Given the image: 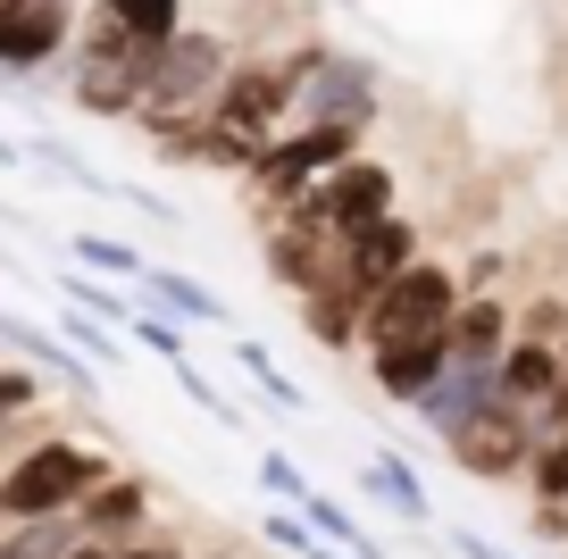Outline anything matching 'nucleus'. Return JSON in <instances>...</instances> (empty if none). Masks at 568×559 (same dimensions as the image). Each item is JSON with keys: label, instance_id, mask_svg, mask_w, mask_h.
<instances>
[{"label": "nucleus", "instance_id": "f03ea898", "mask_svg": "<svg viewBox=\"0 0 568 559\" xmlns=\"http://www.w3.org/2000/svg\"><path fill=\"white\" fill-rule=\"evenodd\" d=\"M109 476L101 443H75V435H34L9 468H0V526H26V518H68L92 485Z\"/></svg>", "mask_w": 568, "mask_h": 559}, {"label": "nucleus", "instance_id": "a211bd4d", "mask_svg": "<svg viewBox=\"0 0 568 559\" xmlns=\"http://www.w3.org/2000/svg\"><path fill=\"white\" fill-rule=\"evenodd\" d=\"M551 376H560V343H535V334H510L501 359H494V393H501V402H518V409L544 402Z\"/></svg>", "mask_w": 568, "mask_h": 559}, {"label": "nucleus", "instance_id": "393cba45", "mask_svg": "<svg viewBox=\"0 0 568 559\" xmlns=\"http://www.w3.org/2000/svg\"><path fill=\"white\" fill-rule=\"evenodd\" d=\"M59 343H68L84 367H118V334H109L101 317H84V309H59Z\"/></svg>", "mask_w": 568, "mask_h": 559}, {"label": "nucleus", "instance_id": "9b49d317", "mask_svg": "<svg viewBox=\"0 0 568 559\" xmlns=\"http://www.w3.org/2000/svg\"><path fill=\"white\" fill-rule=\"evenodd\" d=\"M444 367H452V326H435V334H409V343H376L368 350V385L385 393L393 409H409Z\"/></svg>", "mask_w": 568, "mask_h": 559}, {"label": "nucleus", "instance_id": "6e6552de", "mask_svg": "<svg viewBox=\"0 0 568 559\" xmlns=\"http://www.w3.org/2000/svg\"><path fill=\"white\" fill-rule=\"evenodd\" d=\"M418 251H426V243H418V226H409L402 210H385V217H368V226H352V234L335 243V284L359 301V309H368V301L385 293V284L402 276Z\"/></svg>", "mask_w": 568, "mask_h": 559}, {"label": "nucleus", "instance_id": "c9c22d12", "mask_svg": "<svg viewBox=\"0 0 568 559\" xmlns=\"http://www.w3.org/2000/svg\"><path fill=\"white\" fill-rule=\"evenodd\" d=\"M560 509H568V501H560Z\"/></svg>", "mask_w": 568, "mask_h": 559}, {"label": "nucleus", "instance_id": "f704fd0d", "mask_svg": "<svg viewBox=\"0 0 568 559\" xmlns=\"http://www.w3.org/2000/svg\"><path fill=\"white\" fill-rule=\"evenodd\" d=\"M184 559H226V551H184Z\"/></svg>", "mask_w": 568, "mask_h": 559}, {"label": "nucleus", "instance_id": "5701e85b", "mask_svg": "<svg viewBox=\"0 0 568 559\" xmlns=\"http://www.w3.org/2000/svg\"><path fill=\"white\" fill-rule=\"evenodd\" d=\"M75 267L84 276H109V284H134L142 276V243H109V234H68Z\"/></svg>", "mask_w": 568, "mask_h": 559}, {"label": "nucleus", "instance_id": "20e7f679", "mask_svg": "<svg viewBox=\"0 0 568 559\" xmlns=\"http://www.w3.org/2000/svg\"><path fill=\"white\" fill-rule=\"evenodd\" d=\"M376 118H385V75H376L368 51H343V42H326V59L284 101V125H352V134H368Z\"/></svg>", "mask_w": 568, "mask_h": 559}, {"label": "nucleus", "instance_id": "412c9836", "mask_svg": "<svg viewBox=\"0 0 568 559\" xmlns=\"http://www.w3.org/2000/svg\"><path fill=\"white\" fill-rule=\"evenodd\" d=\"M59 301H68V309H84V317H101V326H125V317L142 309V301H134V284L84 276V267H68V276H59Z\"/></svg>", "mask_w": 568, "mask_h": 559}, {"label": "nucleus", "instance_id": "a878e982", "mask_svg": "<svg viewBox=\"0 0 568 559\" xmlns=\"http://www.w3.org/2000/svg\"><path fill=\"white\" fill-rule=\"evenodd\" d=\"M168 376H176V393H184V402H193V409H210V418L226 426V435H243V409H234V402H226V393L210 385V376H201L193 359H168Z\"/></svg>", "mask_w": 568, "mask_h": 559}, {"label": "nucleus", "instance_id": "f8f14e48", "mask_svg": "<svg viewBox=\"0 0 568 559\" xmlns=\"http://www.w3.org/2000/svg\"><path fill=\"white\" fill-rule=\"evenodd\" d=\"M485 402H494V359H452L444 376H435V385L409 402V418H418L435 443H452V435H460V426L477 418Z\"/></svg>", "mask_w": 568, "mask_h": 559}, {"label": "nucleus", "instance_id": "ddd939ff", "mask_svg": "<svg viewBox=\"0 0 568 559\" xmlns=\"http://www.w3.org/2000/svg\"><path fill=\"white\" fill-rule=\"evenodd\" d=\"M142 526H151V485L125 468H109L101 485L75 501V535L84 542H142Z\"/></svg>", "mask_w": 568, "mask_h": 559}, {"label": "nucleus", "instance_id": "c756f323", "mask_svg": "<svg viewBox=\"0 0 568 559\" xmlns=\"http://www.w3.org/2000/svg\"><path fill=\"white\" fill-rule=\"evenodd\" d=\"M444 542H452V559H518V551H501L494 535H477V526H452Z\"/></svg>", "mask_w": 568, "mask_h": 559}, {"label": "nucleus", "instance_id": "aec40b11", "mask_svg": "<svg viewBox=\"0 0 568 559\" xmlns=\"http://www.w3.org/2000/svg\"><path fill=\"white\" fill-rule=\"evenodd\" d=\"M302 334L318 350H335V359L359 350V301L352 293H302Z\"/></svg>", "mask_w": 568, "mask_h": 559}, {"label": "nucleus", "instance_id": "6ab92c4d", "mask_svg": "<svg viewBox=\"0 0 568 559\" xmlns=\"http://www.w3.org/2000/svg\"><path fill=\"white\" fill-rule=\"evenodd\" d=\"M359 492H368V501H385L402 526H426V518H435V501H426V476L409 468L402 451H368V459H359Z\"/></svg>", "mask_w": 568, "mask_h": 559}, {"label": "nucleus", "instance_id": "2f4dec72", "mask_svg": "<svg viewBox=\"0 0 568 559\" xmlns=\"http://www.w3.org/2000/svg\"><path fill=\"white\" fill-rule=\"evenodd\" d=\"M109 551H118V542H75L68 559H109Z\"/></svg>", "mask_w": 568, "mask_h": 559}, {"label": "nucleus", "instance_id": "b1692460", "mask_svg": "<svg viewBox=\"0 0 568 559\" xmlns=\"http://www.w3.org/2000/svg\"><path fill=\"white\" fill-rule=\"evenodd\" d=\"M527 485H535V509H560V501H568V426L535 443V459H527Z\"/></svg>", "mask_w": 568, "mask_h": 559}, {"label": "nucleus", "instance_id": "0eeeda50", "mask_svg": "<svg viewBox=\"0 0 568 559\" xmlns=\"http://www.w3.org/2000/svg\"><path fill=\"white\" fill-rule=\"evenodd\" d=\"M444 451H452V468L477 476V485H510V476H527V459H535V418L494 393V402H485Z\"/></svg>", "mask_w": 568, "mask_h": 559}, {"label": "nucleus", "instance_id": "f257e3e1", "mask_svg": "<svg viewBox=\"0 0 568 559\" xmlns=\"http://www.w3.org/2000/svg\"><path fill=\"white\" fill-rule=\"evenodd\" d=\"M234 59H243V42H234L226 26H193V18H184L176 42L151 59V75H142V101H134V118H125V125H142L151 142L176 134V125H193L201 109L217 101V84H226Z\"/></svg>", "mask_w": 568, "mask_h": 559}, {"label": "nucleus", "instance_id": "f3484780", "mask_svg": "<svg viewBox=\"0 0 568 559\" xmlns=\"http://www.w3.org/2000/svg\"><path fill=\"white\" fill-rule=\"evenodd\" d=\"M0 343H9V359H26V367H42V376H59V385H68V393H84V402L101 393V376H92V367L75 359V350L59 343V334L26 326V317H9V309H0Z\"/></svg>", "mask_w": 568, "mask_h": 559}, {"label": "nucleus", "instance_id": "bb28decb", "mask_svg": "<svg viewBox=\"0 0 568 559\" xmlns=\"http://www.w3.org/2000/svg\"><path fill=\"white\" fill-rule=\"evenodd\" d=\"M125 343H134V350H151V359H184V326H176V317H160V309H134V317H125Z\"/></svg>", "mask_w": 568, "mask_h": 559}, {"label": "nucleus", "instance_id": "cd10ccee", "mask_svg": "<svg viewBox=\"0 0 568 559\" xmlns=\"http://www.w3.org/2000/svg\"><path fill=\"white\" fill-rule=\"evenodd\" d=\"M260 492H267L276 509H302V492H310L302 459H284V451H260Z\"/></svg>", "mask_w": 568, "mask_h": 559}, {"label": "nucleus", "instance_id": "1a4fd4ad", "mask_svg": "<svg viewBox=\"0 0 568 559\" xmlns=\"http://www.w3.org/2000/svg\"><path fill=\"white\" fill-rule=\"evenodd\" d=\"M393 193H402V184H393V167L359 151V159H343L335 175H318V184H310L293 210L318 217L326 234H352V226H368V217H385V210H393Z\"/></svg>", "mask_w": 568, "mask_h": 559}, {"label": "nucleus", "instance_id": "7c9ffc66", "mask_svg": "<svg viewBox=\"0 0 568 559\" xmlns=\"http://www.w3.org/2000/svg\"><path fill=\"white\" fill-rule=\"evenodd\" d=\"M109 559H184V551H176V542H118Z\"/></svg>", "mask_w": 568, "mask_h": 559}, {"label": "nucleus", "instance_id": "c85d7f7f", "mask_svg": "<svg viewBox=\"0 0 568 559\" xmlns=\"http://www.w3.org/2000/svg\"><path fill=\"white\" fill-rule=\"evenodd\" d=\"M260 535L276 542V551H310V542H318V535H310L302 518H293V509H267V518H260Z\"/></svg>", "mask_w": 568, "mask_h": 559}, {"label": "nucleus", "instance_id": "9d476101", "mask_svg": "<svg viewBox=\"0 0 568 559\" xmlns=\"http://www.w3.org/2000/svg\"><path fill=\"white\" fill-rule=\"evenodd\" d=\"M75 42V0H26L0 9V75H34L51 59H68Z\"/></svg>", "mask_w": 568, "mask_h": 559}, {"label": "nucleus", "instance_id": "39448f33", "mask_svg": "<svg viewBox=\"0 0 568 559\" xmlns=\"http://www.w3.org/2000/svg\"><path fill=\"white\" fill-rule=\"evenodd\" d=\"M142 75H151V59H142L134 42H118L84 9V18H75V42H68V101L84 109V118H134Z\"/></svg>", "mask_w": 568, "mask_h": 559}, {"label": "nucleus", "instance_id": "7ed1b4c3", "mask_svg": "<svg viewBox=\"0 0 568 559\" xmlns=\"http://www.w3.org/2000/svg\"><path fill=\"white\" fill-rule=\"evenodd\" d=\"M359 142L368 134H352V125H284L276 142H260V159L243 167V184H251V201L276 217V210H293L318 175H335L343 159H359Z\"/></svg>", "mask_w": 568, "mask_h": 559}, {"label": "nucleus", "instance_id": "4468645a", "mask_svg": "<svg viewBox=\"0 0 568 559\" xmlns=\"http://www.w3.org/2000/svg\"><path fill=\"white\" fill-rule=\"evenodd\" d=\"M134 301L142 309H160V317H176V326H234V309L210 293L201 276H184V267H160V260H142V276H134Z\"/></svg>", "mask_w": 568, "mask_h": 559}, {"label": "nucleus", "instance_id": "dca6fc26", "mask_svg": "<svg viewBox=\"0 0 568 559\" xmlns=\"http://www.w3.org/2000/svg\"><path fill=\"white\" fill-rule=\"evenodd\" d=\"M510 334H518L510 293H460V309H452V359H501Z\"/></svg>", "mask_w": 568, "mask_h": 559}, {"label": "nucleus", "instance_id": "473e14b6", "mask_svg": "<svg viewBox=\"0 0 568 559\" xmlns=\"http://www.w3.org/2000/svg\"><path fill=\"white\" fill-rule=\"evenodd\" d=\"M0 167H18V142H9V134H0Z\"/></svg>", "mask_w": 568, "mask_h": 559}, {"label": "nucleus", "instance_id": "2eb2a0df", "mask_svg": "<svg viewBox=\"0 0 568 559\" xmlns=\"http://www.w3.org/2000/svg\"><path fill=\"white\" fill-rule=\"evenodd\" d=\"M84 9H92L118 42H134L142 59H160L168 42H176V26H184V0H84Z\"/></svg>", "mask_w": 568, "mask_h": 559}, {"label": "nucleus", "instance_id": "4be33fe9", "mask_svg": "<svg viewBox=\"0 0 568 559\" xmlns=\"http://www.w3.org/2000/svg\"><path fill=\"white\" fill-rule=\"evenodd\" d=\"M234 367L251 376V393H260V402H276V409H310V393H302V385H293V376L276 367V350H267V343L234 334Z\"/></svg>", "mask_w": 568, "mask_h": 559}, {"label": "nucleus", "instance_id": "72a5a7b5", "mask_svg": "<svg viewBox=\"0 0 568 559\" xmlns=\"http://www.w3.org/2000/svg\"><path fill=\"white\" fill-rule=\"evenodd\" d=\"M302 559H343V551H326V542H310V551H302Z\"/></svg>", "mask_w": 568, "mask_h": 559}, {"label": "nucleus", "instance_id": "423d86ee", "mask_svg": "<svg viewBox=\"0 0 568 559\" xmlns=\"http://www.w3.org/2000/svg\"><path fill=\"white\" fill-rule=\"evenodd\" d=\"M452 309H460V267H444V260H409L402 276L385 284V293L359 309V343H409V334H435V326H452Z\"/></svg>", "mask_w": 568, "mask_h": 559}]
</instances>
